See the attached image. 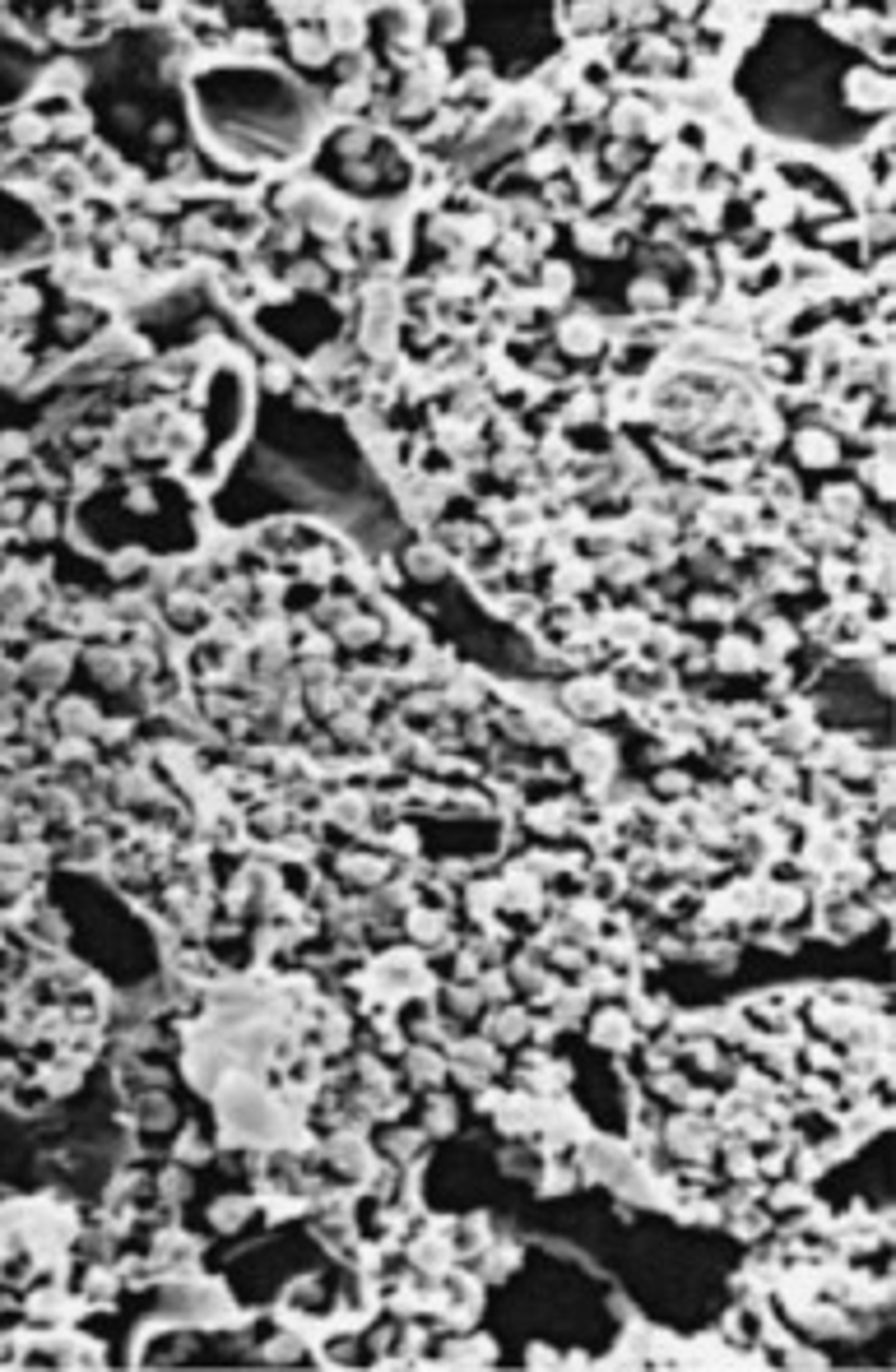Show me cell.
I'll use <instances>...</instances> for the list:
<instances>
[{"label": "cell", "instance_id": "obj_1", "mask_svg": "<svg viewBox=\"0 0 896 1372\" xmlns=\"http://www.w3.org/2000/svg\"><path fill=\"white\" fill-rule=\"evenodd\" d=\"M660 1145L669 1150V1160H710L716 1155V1145H720V1127L710 1122L706 1113H688V1109H678V1117H669L660 1127Z\"/></svg>", "mask_w": 896, "mask_h": 1372}, {"label": "cell", "instance_id": "obj_2", "mask_svg": "<svg viewBox=\"0 0 896 1372\" xmlns=\"http://www.w3.org/2000/svg\"><path fill=\"white\" fill-rule=\"evenodd\" d=\"M562 705H567V714H581V719H599V714H609L617 705V691L605 677H581V682L562 686Z\"/></svg>", "mask_w": 896, "mask_h": 1372}, {"label": "cell", "instance_id": "obj_3", "mask_svg": "<svg viewBox=\"0 0 896 1372\" xmlns=\"http://www.w3.org/2000/svg\"><path fill=\"white\" fill-rule=\"evenodd\" d=\"M446 1243H451V1257H456V1261H474V1257L492 1243V1220H488L484 1210L460 1215V1220L446 1224Z\"/></svg>", "mask_w": 896, "mask_h": 1372}, {"label": "cell", "instance_id": "obj_4", "mask_svg": "<svg viewBox=\"0 0 896 1372\" xmlns=\"http://www.w3.org/2000/svg\"><path fill=\"white\" fill-rule=\"evenodd\" d=\"M859 514H864V488H855V482H837V488H827L823 502H817V520H827L831 529L859 524Z\"/></svg>", "mask_w": 896, "mask_h": 1372}, {"label": "cell", "instance_id": "obj_5", "mask_svg": "<svg viewBox=\"0 0 896 1372\" xmlns=\"http://www.w3.org/2000/svg\"><path fill=\"white\" fill-rule=\"evenodd\" d=\"M520 1243L516 1238H492L484 1252H478L470 1266L478 1271V1280H492V1285H502V1280H512V1275L520 1271Z\"/></svg>", "mask_w": 896, "mask_h": 1372}, {"label": "cell", "instance_id": "obj_6", "mask_svg": "<svg viewBox=\"0 0 896 1372\" xmlns=\"http://www.w3.org/2000/svg\"><path fill=\"white\" fill-rule=\"evenodd\" d=\"M795 455L803 469H831V464L841 459V441H837V431H827V427H803L795 436Z\"/></svg>", "mask_w": 896, "mask_h": 1372}, {"label": "cell", "instance_id": "obj_7", "mask_svg": "<svg viewBox=\"0 0 896 1372\" xmlns=\"http://www.w3.org/2000/svg\"><path fill=\"white\" fill-rule=\"evenodd\" d=\"M590 1039L599 1043V1048H609V1053H623V1048H632L637 1043V1025H632V1016L627 1011H599V1016L590 1020Z\"/></svg>", "mask_w": 896, "mask_h": 1372}, {"label": "cell", "instance_id": "obj_8", "mask_svg": "<svg viewBox=\"0 0 896 1372\" xmlns=\"http://www.w3.org/2000/svg\"><path fill=\"white\" fill-rule=\"evenodd\" d=\"M405 1075H409V1085H423V1089L442 1085V1081H446V1048L413 1043V1048L405 1053Z\"/></svg>", "mask_w": 896, "mask_h": 1372}, {"label": "cell", "instance_id": "obj_9", "mask_svg": "<svg viewBox=\"0 0 896 1372\" xmlns=\"http://www.w3.org/2000/svg\"><path fill=\"white\" fill-rule=\"evenodd\" d=\"M484 1039H492L498 1048H506V1043H520V1039H530V1011L525 1006H498L488 1016V1025H484Z\"/></svg>", "mask_w": 896, "mask_h": 1372}, {"label": "cell", "instance_id": "obj_10", "mask_svg": "<svg viewBox=\"0 0 896 1372\" xmlns=\"http://www.w3.org/2000/svg\"><path fill=\"white\" fill-rule=\"evenodd\" d=\"M131 1113H135V1131H167L177 1122V1109L163 1089H145V1095L131 1103Z\"/></svg>", "mask_w": 896, "mask_h": 1372}, {"label": "cell", "instance_id": "obj_11", "mask_svg": "<svg viewBox=\"0 0 896 1372\" xmlns=\"http://www.w3.org/2000/svg\"><path fill=\"white\" fill-rule=\"evenodd\" d=\"M339 877H349L363 891H377L391 877V858H372V853H344L339 858Z\"/></svg>", "mask_w": 896, "mask_h": 1372}, {"label": "cell", "instance_id": "obj_12", "mask_svg": "<svg viewBox=\"0 0 896 1372\" xmlns=\"http://www.w3.org/2000/svg\"><path fill=\"white\" fill-rule=\"evenodd\" d=\"M256 1215V1196H242V1192H228V1196H214L209 1206V1229L219 1234H237V1229Z\"/></svg>", "mask_w": 896, "mask_h": 1372}, {"label": "cell", "instance_id": "obj_13", "mask_svg": "<svg viewBox=\"0 0 896 1372\" xmlns=\"http://www.w3.org/2000/svg\"><path fill=\"white\" fill-rule=\"evenodd\" d=\"M423 1141H427V1131L423 1127H391L381 1136V1145H377V1155L381 1160H391V1164H413V1160H423Z\"/></svg>", "mask_w": 896, "mask_h": 1372}, {"label": "cell", "instance_id": "obj_14", "mask_svg": "<svg viewBox=\"0 0 896 1372\" xmlns=\"http://www.w3.org/2000/svg\"><path fill=\"white\" fill-rule=\"evenodd\" d=\"M710 663H716L720 673H748V668H757V645L744 641V635H724L716 654H710Z\"/></svg>", "mask_w": 896, "mask_h": 1372}, {"label": "cell", "instance_id": "obj_15", "mask_svg": "<svg viewBox=\"0 0 896 1372\" xmlns=\"http://www.w3.org/2000/svg\"><path fill=\"white\" fill-rule=\"evenodd\" d=\"M153 1188H159V1206H187V1196L195 1192V1178L187 1174V1164H167L153 1178Z\"/></svg>", "mask_w": 896, "mask_h": 1372}, {"label": "cell", "instance_id": "obj_16", "mask_svg": "<svg viewBox=\"0 0 896 1372\" xmlns=\"http://www.w3.org/2000/svg\"><path fill=\"white\" fill-rule=\"evenodd\" d=\"M405 571L413 575V580H442V575H446V552L437 548V543H413V548L405 552Z\"/></svg>", "mask_w": 896, "mask_h": 1372}, {"label": "cell", "instance_id": "obj_17", "mask_svg": "<svg viewBox=\"0 0 896 1372\" xmlns=\"http://www.w3.org/2000/svg\"><path fill=\"white\" fill-rule=\"evenodd\" d=\"M558 339H562L567 353L585 357V353H595V343H599V325H595V316H571L558 330Z\"/></svg>", "mask_w": 896, "mask_h": 1372}, {"label": "cell", "instance_id": "obj_18", "mask_svg": "<svg viewBox=\"0 0 896 1372\" xmlns=\"http://www.w3.org/2000/svg\"><path fill=\"white\" fill-rule=\"evenodd\" d=\"M173 1155H177V1164H187V1168H200V1164H209L214 1160V1141L200 1127H187L173 1141Z\"/></svg>", "mask_w": 896, "mask_h": 1372}, {"label": "cell", "instance_id": "obj_19", "mask_svg": "<svg viewBox=\"0 0 896 1372\" xmlns=\"http://www.w3.org/2000/svg\"><path fill=\"white\" fill-rule=\"evenodd\" d=\"M302 1354H312V1349H307L302 1340L293 1331H284V1327H274V1335L260 1345V1359H266V1363H298Z\"/></svg>", "mask_w": 896, "mask_h": 1372}, {"label": "cell", "instance_id": "obj_20", "mask_svg": "<svg viewBox=\"0 0 896 1372\" xmlns=\"http://www.w3.org/2000/svg\"><path fill=\"white\" fill-rule=\"evenodd\" d=\"M498 1164H502V1174H506V1178H530V1182H534V1174H539V1164H544V1155H539L534 1145H520V1150H516V1145H506Z\"/></svg>", "mask_w": 896, "mask_h": 1372}, {"label": "cell", "instance_id": "obj_21", "mask_svg": "<svg viewBox=\"0 0 896 1372\" xmlns=\"http://www.w3.org/2000/svg\"><path fill=\"white\" fill-rule=\"evenodd\" d=\"M456 1127H460L456 1103L446 1099V1095H432V1099H427V1117H423V1131H427V1136H451Z\"/></svg>", "mask_w": 896, "mask_h": 1372}, {"label": "cell", "instance_id": "obj_22", "mask_svg": "<svg viewBox=\"0 0 896 1372\" xmlns=\"http://www.w3.org/2000/svg\"><path fill=\"white\" fill-rule=\"evenodd\" d=\"M651 1089H655V1099H660V1103H678V1109H683V1099H688L692 1081H688L683 1071H674V1067H669V1071H651Z\"/></svg>", "mask_w": 896, "mask_h": 1372}, {"label": "cell", "instance_id": "obj_23", "mask_svg": "<svg viewBox=\"0 0 896 1372\" xmlns=\"http://www.w3.org/2000/svg\"><path fill=\"white\" fill-rule=\"evenodd\" d=\"M293 56H298L302 66H326L330 42L321 38V33H307V28H298V33H293Z\"/></svg>", "mask_w": 896, "mask_h": 1372}, {"label": "cell", "instance_id": "obj_24", "mask_svg": "<svg viewBox=\"0 0 896 1372\" xmlns=\"http://www.w3.org/2000/svg\"><path fill=\"white\" fill-rule=\"evenodd\" d=\"M623 872L617 867H609V863H599V867H590V895L595 900H613L617 891H623Z\"/></svg>", "mask_w": 896, "mask_h": 1372}, {"label": "cell", "instance_id": "obj_25", "mask_svg": "<svg viewBox=\"0 0 896 1372\" xmlns=\"http://www.w3.org/2000/svg\"><path fill=\"white\" fill-rule=\"evenodd\" d=\"M688 607H692V617H697V621H730L734 617V603H724L716 594H697Z\"/></svg>", "mask_w": 896, "mask_h": 1372}, {"label": "cell", "instance_id": "obj_26", "mask_svg": "<svg viewBox=\"0 0 896 1372\" xmlns=\"http://www.w3.org/2000/svg\"><path fill=\"white\" fill-rule=\"evenodd\" d=\"M544 292H548V302L567 298V292H571V270H567V264H548V270H544Z\"/></svg>", "mask_w": 896, "mask_h": 1372}, {"label": "cell", "instance_id": "obj_27", "mask_svg": "<svg viewBox=\"0 0 896 1372\" xmlns=\"http://www.w3.org/2000/svg\"><path fill=\"white\" fill-rule=\"evenodd\" d=\"M655 788H660V793H692V779H688L683 770H664V774L655 779Z\"/></svg>", "mask_w": 896, "mask_h": 1372}, {"label": "cell", "instance_id": "obj_28", "mask_svg": "<svg viewBox=\"0 0 896 1372\" xmlns=\"http://www.w3.org/2000/svg\"><path fill=\"white\" fill-rule=\"evenodd\" d=\"M530 1368H562V1354H553L548 1345H530Z\"/></svg>", "mask_w": 896, "mask_h": 1372}]
</instances>
